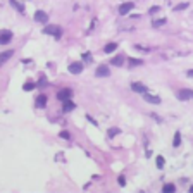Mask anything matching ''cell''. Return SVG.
Listing matches in <instances>:
<instances>
[{
	"label": "cell",
	"instance_id": "obj_19",
	"mask_svg": "<svg viewBox=\"0 0 193 193\" xmlns=\"http://www.w3.org/2000/svg\"><path fill=\"white\" fill-rule=\"evenodd\" d=\"M155 164H157V167H159V169H162V167H164V164H166L164 157H162V155H157L155 157Z\"/></svg>",
	"mask_w": 193,
	"mask_h": 193
},
{
	"label": "cell",
	"instance_id": "obj_3",
	"mask_svg": "<svg viewBox=\"0 0 193 193\" xmlns=\"http://www.w3.org/2000/svg\"><path fill=\"white\" fill-rule=\"evenodd\" d=\"M43 31L47 33V35H52V36H55V38H60L62 36V29H60L59 26H47Z\"/></svg>",
	"mask_w": 193,
	"mask_h": 193
},
{
	"label": "cell",
	"instance_id": "obj_12",
	"mask_svg": "<svg viewBox=\"0 0 193 193\" xmlns=\"http://www.w3.org/2000/svg\"><path fill=\"white\" fill-rule=\"evenodd\" d=\"M110 64H112V66H123V64H124V54L116 55V57L110 60Z\"/></svg>",
	"mask_w": 193,
	"mask_h": 193
},
{
	"label": "cell",
	"instance_id": "obj_8",
	"mask_svg": "<svg viewBox=\"0 0 193 193\" xmlns=\"http://www.w3.org/2000/svg\"><path fill=\"white\" fill-rule=\"evenodd\" d=\"M143 98H145V102H148V103H161V96H157V95H152V93H143Z\"/></svg>",
	"mask_w": 193,
	"mask_h": 193
},
{
	"label": "cell",
	"instance_id": "obj_22",
	"mask_svg": "<svg viewBox=\"0 0 193 193\" xmlns=\"http://www.w3.org/2000/svg\"><path fill=\"white\" fill-rule=\"evenodd\" d=\"M33 88H35V83H33V81H26V83L22 85V90H26V91H31Z\"/></svg>",
	"mask_w": 193,
	"mask_h": 193
},
{
	"label": "cell",
	"instance_id": "obj_27",
	"mask_svg": "<svg viewBox=\"0 0 193 193\" xmlns=\"http://www.w3.org/2000/svg\"><path fill=\"white\" fill-rule=\"evenodd\" d=\"M119 185H121V186H124V185H126V178H124L123 174L119 176Z\"/></svg>",
	"mask_w": 193,
	"mask_h": 193
},
{
	"label": "cell",
	"instance_id": "obj_10",
	"mask_svg": "<svg viewBox=\"0 0 193 193\" xmlns=\"http://www.w3.org/2000/svg\"><path fill=\"white\" fill-rule=\"evenodd\" d=\"M35 21H36V22H47L48 21V16L43 11H36V12H35Z\"/></svg>",
	"mask_w": 193,
	"mask_h": 193
},
{
	"label": "cell",
	"instance_id": "obj_23",
	"mask_svg": "<svg viewBox=\"0 0 193 193\" xmlns=\"http://www.w3.org/2000/svg\"><path fill=\"white\" fill-rule=\"evenodd\" d=\"M121 133V129H117V128H114V129H109V136L112 138V136H116V134H119Z\"/></svg>",
	"mask_w": 193,
	"mask_h": 193
},
{
	"label": "cell",
	"instance_id": "obj_5",
	"mask_svg": "<svg viewBox=\"0 0 193 193\" xmlns=\"http://www.w3.org/2000/svg\"><path fill=\"white\" fill-rule=\"evenodd\" d=\"M83 69H85V64H83V62H71L69 64V73L71 74H80Z\"/></svg>",
	"mask_w": 193,
	"mask_h": 193
},
{
	"label": "cell",
	"instance_id": "obj_14",
	"mask_svg": "<svg viewBox=\"0 0 193 193\" xmlns=\"http://www.w3.org/2000/svg\"><path fill=\"white\" fill-rule=\"evenodd\" d=\"M162 191H164V193H174V191H176V186L171 185V183H167V185L162 186Z\"/></svg>",
	"mask_w": 193,
	"mask_h": 193
},
{
	"label": "cell",
	"instance_id": "obj_7",
	"mask_svg": "<svg viewBox=\"0 0 193 193\" xmlns=\"http://www.w3.org/2000/svg\"><path fill=\"white\" fill-rule=\"evenodd\" d=\"M178 98L179 100H190V98H193V90H179L178 91Z\"/></svg>",
	"mask_w": 193,
	"mask_h": 193
},
{
	"label": "cell",
	"instance_id": "obj_20",
	"mask_svg": "<svg viewBox=\"0 0 193 193\" xmlns=\"http://www.w3.org/2000/svg\"><path fill=\"white\" fill-rule=\"evenodd\" d=\"M179 143H181V134H179V131H176L174 133V140H172V147H178Z\"/></svg>",
	"mask_w": 193,
	"mask_h": 193
},
{
	"label": "cell",
	"instance_id": "obj_18",
	"mask_svg": "<svg viewBox=\"0 0 193 193\" xmlns=\"http://www.w3.org/2000/svg\"><path fill=\"white\" fill-rule=\"evenodd\" d=\"M11 5L14 7V9H17V11L21 12V14H22V12H24V7H22L21 4H19V2H17V0H11Z\"/></svg>",
	"mask_w": 193,
	"mask_h": 193
},
{
	"label": "cell",
	"instance_id": "obj_11",
	"mask_svg": "<svg viewBox=\"0 0 193 193\" xmlns=\"http://www.w3.org/2000/svg\"><path fill=\"white\" fill-rule=\"evenodd\" d=\"M12 55H14V50H7V52H2V54H0V66L4 64V62H7V60L12 57Z\"/></svg>",
	"mask_w": 193,
	"mask_h": 193
},
{
	"label": "cell",
	"instance_id": "obj_13",
	"mask_svg": "<svg viewBox=\"0 0 193 193\" xmlns=\"http://www.w3.org/2000/svg\"><path fill=\"white\" fill-rule=\"evenodd\" d=\"M116 48H117V43H116V42H112V43H107V45L103 47V52H105V54H110V52H114Z\"/></svg>",
	"mask_w": 193,
	"mask_h": 193
},
{
	"label": "cell",
	"instance_id": "obj_28",
	"mask_svg": "<svg viewBox=\"0 0 193 193\" xmlns=\"http://www.w3.org/2000/svg\"><path fill=\"white\" fill-rule=\"evenodd\" d=\"M159 11H161V7H150V9H148V12H150V14H152V12H159Z\"/></svg>",
	"mask_w": 193,
	"mask_h": 193
},
{
	"label": "cell",
	"instance_id": "obj_15",
	"mask_svg": "<svg viewBox=\"0 0 193 193\" xmlns=\"http://www.w3.org/2000/svg\"><path fill=\"white\" fill-rule=\"evenodd\" d=\"M74 102H71V100H66L64 102V112H71V110H74Z\"/></svg>",
	"mask_w": 193,
	"mask_h": 193
},
{
	"label": "cell",
	"instance_id": "obj_30",
	"mask_svg": "<svg viewBox=\"0 0 193 193\" xmlns=\"http://www.w3.org/2000/svg\"><path fill=\"white\" fill-rule=\"evenodd\" d=\"M190 191H191V193H193V186H191V188H190Z\"/></svg>",
	"mask_w": 193,
	"mask_h": 193
},
{
	"label": "cell",
	"instance_id": "obj_16",
	"mask_svg": "<svg viewBox=\"0 0 193 193\" xmlns=\"http://www.w3.org/2000/svg\"><path fill=\"white\" fill-rule=\"evenodd\" d=\"M47 105V96L45 95H40L36 98V107H45Z\"/></svg>",
	"mask_w": 193,
	"mask_h": 193
},
{
	"label": "cell",
	"instance_id": "obj_6",
	"mask_svg": "<svg viewBox=\"0 0 193 193\" xmlns=\"http://www.w3.org/2000/svg\"><path fill=\"white\" fill-rule=\"evenodd\" d=\"M95 74L98 76V78H107V76H110V69H109L107 66H98L95 71Z\"/></svg>",
	"mask_w": 193,
	"mask_h": 193
},
{
	"label": "cell",
	"instance_id": "obj_29",
	"mask_svg": "<svg viewBox=\"0 0 193 193\" xmlns=\"http://www.w3.org/2000/svg\"><path fill=\"white\" fill-rule=\"evenodd\" d=\"M188 76H193V71H188Z\"/></svg>",
	"mask_w": 193,
	"mask_h": 193
},
{
	"label": "cell",
	"instance_id": "obj_21",
	"mask_svg": "<svg viewBox=\"0 0 193 193\" xmlns=\"http://www.w3.org/2000/svg\"><path fill=\"white\" fill-rule=\"evenodd\" d=\"M166 24V19H155V21H152V28H161Z\"/></svg>",
	"mask_w": 193,
	"mask_h": 193
},
{
	"label": "cell",
	"instance_id": "obj_25",
	"mask_svg": "<svg viewBox=\"0 0 193 193\" xmlns=\"http://www.w3.org/2000/svg\"><path fill=\"white\" fill-rule=\"evenodd\" d=\"M83 59H85V62H91V54L90 52H85V54H83Z\"/></svg>",
	"mask_w": 193,
	"mask_h": 193
},
{
	"label": "cell",
	"instance_id": "obj_9",
	"mask_svg": "<svg viewBox=\"0 0 193 193\" xmlns=\"http://www.w3.org/2000/svg\"><path fill=\"white\" fill-rule=\"evenodd\" d=\"M131 90L136 91V93H147V86L138 83V81H134V83H131Z\"/></svg>",
	"mask_w": 193,
	"mask_h": 193
},
{
	"label": "cell",
	"instance_id": "obj_4",
	"mask_svg": "<svg viewBox=\"0 0 193 193\" xmlns=\"http://www.w3.org/2000/svg\"><path fill=\"white\" fill-rule=\"evenodd\" d=\"M133 9H134V4H133V2L121 4V5H119V14H121V16H126V14H129Z\"/></svg>",
	"mask_w": 193,
	"mask_h": 193
},
{
	"label": "cell",
	"instance_id": "obj_2",
	"mask_svg": "<svg viewBox=\"0 0 193 193\" xmlns=\"http://www.w3.org/2000/svg\"><path fill=\"white\" fill-rule=\"evenodd\" d=\"M11 42H12V31H9V29L0 31V45H7Z\"/></svg>",
	"mask_w": 193,
	"mask_h": 193
},
{
	"label": "cell",
	"instance_id": "obj_24",
	"mask_svg": "<svg viewBox=\"0 0 193 193\" xmlns=\"http://www.w3.org/2000/svg\"><path fill=\"white\" fill-rule=\"evenodd\" d=\"M59 136H60V138H64V140H69V138H71V134L67 133V131H60Z\"/></svg>",
	"mask_w": 193,
	"mask_h": 193
},
{
	"label": "cell",
	"instance_id": "obj_1",
	"mask_svg": "<svg viewBox=\"0 0 193 193\" xmlns=\"http://www.w3.org/2000/svg\"><path fill=\"white\" fill-rule=\"evenodd\" d=\"M71 96H73V90H69V88H62V90H59V93H57V98H59L60 102L71 100Z\"/></svg>",
	"mask_w": 193,
	"mask_h": 193
},
{
	"label": "cell",
	"instance_id": "obj_26",
	"mask_svg": "<svg viewBox=\"0 0 193 193\" xmlns=\"http://www.w3.org/2000/svg\"><path fill=\"white\" fill-rule=\"evenodd\" d=\"M186 7H188V4H179V5H176V7H174V11H183V9H186Z\"/></svg>",
	"mask_w": 193,
	"mask_h": 193
},
{
	"label": "cell",
	"instance_id": "obj_17",
	"mask_svg": "<svg viewBox=\"0 0 193 193\" xmlns=\"http://www.w3.org/2000/svg\"><path fill=\"white\" fill-rule=\"evenodd\" d=\"M141 64H143L141 59H129V62H128L129 67H136V66H141Z\"/></svg>",
	"mask_w": 193,
	"mask_h": 193
}]
</instances>
